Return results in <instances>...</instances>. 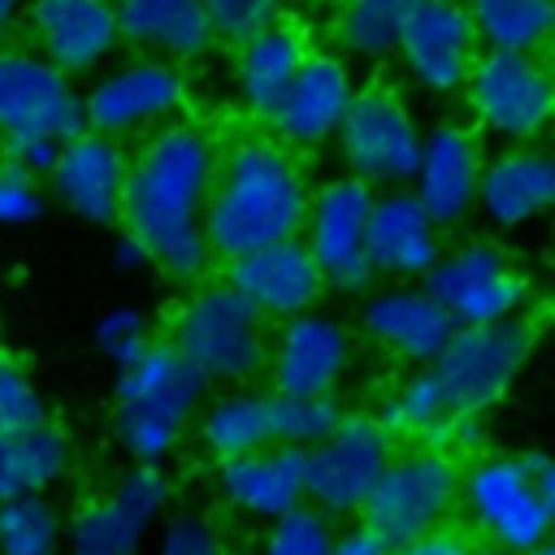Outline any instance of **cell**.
<instances>
[{
    "instance_id": "1",
    "label": "cell",
    "mask_w": 555,
    "mask_h": 555,
    "mask_svg": "<svg viewBox=\"0 0 555 555\" xmlns=\"http://www.w3.org/2000/svg\"><path fill=\"white\" fill-rule=\"evenodd\" d=\"M217 173V147L204 130L169 121L147 134L139 156H130L121 191V234L134 238L165 278H204L212 251L204 243V199Z\"/></svg>"
},
{
    "instance_id": "2",
    "label": "cell",
    "mask_w": 555,
    "mask_h": 555,
    "mask_svg": "<svg viewBox=\"0 0 555 555\" xmlns=\"http://www.w3.org/2000/svg\"><path fill=\"white\" fill-rule=\"evenodd\" d=\"M308 212V182L295 156L273 139H243L217 160L208 199H204V243L225 264L299 238Z\"/></svg>"
},
{
    "instance_id": "3",
    "label": "cell",
    "mask_w": 555,
    "mask_h": 555,
    "mask_svg": "<svg viewBox=\"0 0 555 555\" xmlns=\"http://www.w3.org/2000/svg\"><path fill=\"white\" fill-rule=\"evenodd\" d=\"M208 382L169 347L152 343L134 364L117 369V438L130 464L160 468L199 416Z\"/></svg>"
},
{
    "instance_id": "4",
    "label": "cell",
    "mask_w": 555,
    "mask_h": 555,
    "mask_svg": "<svg viewBox=\"0 0 555 555\" xmlns=\"http://www.w3.org/2000/svg\"><path fill=\"white\" fill-rule=\"evenodd\" d=\"M460 499L473 529L503 555L533 551L551 538L555 468L542 451L486 455L460 473Z\"/></svg>"
},
{
    "instance_id": "5",
    "label": "cell",
    "mask_w": 555,
    "mask_h": 555,
    "mask_svg": "<svg viewBox=\"0 0 555 555\" xmlns=\"http://www.w3.org/2000/svg\"><path fill=\"white\" fill-rule=\"evenodd\" d=\"M169 347L204 382H247V377L264 373L269 321L243 295H234L225 282L199 286L178 308Z\"/></svg>"
},
{
    "instance_id": "6",
    "label": "cell",
    "mask_w": 555,
    "mask_h": 555,
    "mask_svg": "<svg viewBox=\"0 0 555 555\" xmlns=\"http://www.w3.org/2000/svg\"><path fill=\"white\" fill-rule=\"evenodd\" d=\"M460 503V464L442 447L395 451L360 507V525L390 551L438 533Z\"/></svg>"
},
{
    "instance_id": "7",
    "label": "cell",
    "mask_w": 555,
    "mask_h": 555,
    "mask_svg": "<svg viewBox=\"0 0 555 555\" xmlns=\"http://www.w3.org/2000/svg\"><path fill=\"white\" fill-rule=\"evenodd\" d=\"M533 343H538V325L529 317H512L494 325H455V334L429 364V373L447 395L451 416L468 421L494 408L507 395V386L520 377L525 360L533 356Z\"/></svg>"
},
{
    "instance_id": "8",
    "label": "cell",
    "mask_w": 555,
    "mask_h": 555,
    "mask_svg": "<svg viewBox=\"0 0 555 555\" xmlns=\"http://www.w3.org/2000/svg\"><path fill=\"white\" fill-rule=\"evenodd\" d=\"M425 291L455 325H494L520 317L529 299V278L512 260V251L473 238L434 260V269L425 273Z\"/></svg>"
},
{
    "instance_id": "9",
    "label": "cell",
    "mask_w": 555,
    "mask_h": 555,
    "mask_svg": "<svg viewBox=\"0 0 555 555\" xmlns=\"http://www.w3.org/2000/svg\"><path fill=\"white\" fill-rule=\"evenodd\" d=\"M390 455H395V434L377 416L347 412L304 460V503H312L334 520L360 516Z\"/></svg>"
},
{
    "instance_id": "10",
    "label": "cell",
    "mask_w": 555,
    "mask_h": 555,
    "mask_svg": "<svg viewBox=\"0 0 555 555\" xmlns=\"http://www.w3.org/2000/svg\"><path fill=\"white\" fill-rule=\"evenodd\" d=\"M338 152L369 191H403L416 173L421 156V130L408 113V104L390 87H364L351 95L343 126H338Z\"/></svg>"
},
{
    "instance_id": "11",
    "label": "cell",
    "mask_w": 555,
    "mask_h": 555,
    "mask_svg": "<svg viewBox=\"0 0 555 555\" xmlns=\"http://www.w3.org/2000/svg\"><path fill=\"white\" fill-rule=\"evenodd\" d=\"M173 486L152 464H130L108 494L82 503L69 520V555H139L169 512Z\"/></svg>"
},
{
    "instance_id": "12",
    "label": "cell",
    "mask_w": 555,
    "mask_h": 555,
    "mask_svg": "<svg viewBox=\"0 0 555 555\" xmlns=\"http://www.w3.org/2000/svg\"><path fill=\"white\" fill-rule=\"evenodd\" d=\"M468 108L481 130L529 147L551 121L555 108V87L546 69L533 56H507V52H481L464 78Z\"/></svg>"
},
{
    "instance_id": "13",
    "label": "cell",
    "mask_w": 555,
    "mask_h": 555,
    "mask_svg": "<svg viewBox=\"0 0 555 555\" xmlns=\"http://www.w3.org/2000/svg\"><path fill=\"white\" fill-rule=\"evenodd\" d=\"M369 204H373V191L351 173H338L317 195H308L299 243L321 269V282L334 291H364L373 282L364 260Z\"/></svg>"
},
{
    "instance_id": "14",
    "label": "cell",
    "mask_w": 555,
    "mask_h": 555,
    "mask_svg": "<svg viewBox=\"0 0 555 555\" xmlns=\"http://www.w3.org/2000/svg\"><path fill=\"white\" fill-rule=\"evenodd\" d=\"M186 100V78L173 61H126L121 69L104 74L100 82H91L87 95H78L82 108V130L121 139L134 130H152L160 121H169Z\"/></svg>"
},
{
    "instance_id": "15",
    "label": "cell",
    "mask_w": 555,
    "mask_h": 555,
    "mask_svg": "<svg viewBox=\"0 0 555 555\" xmlns=\"http://www.w3.org/2000/svg\"><path fill=\"white\" fill-rule=\"evenodd\" d=\"M347 369H351V334L343 321L325 312H299L282 321L278 334H269L264 373L273 395L325 399L338 390Z\"/></svg>"
},
{
    "instance_id": "16",
    "label": "cell",
    "mask_w": 555,
    "mask_h": 555,
    "mask_svg": "<svg viewBox=\"0 0 555 555\" xmlns=\"http://www.w3.org/2000/svg\"><path fill=\"white\" fill-rule=\"evenodd\" d=\"M395 52L425 91H464V78L477 61V35L464 0H416L395 39Z\"/></svg>"
},
{
    "instance_id": "17",
    "label": "cell",
    "mask_w": 555,
    "mask_h": 555,
    "mask_svg": "<svg viewBox=\"0 0 555 555\" xmlns=\"http://www.w3.org/2000/svg\"><path fill=\"white\" fill-rule=\"evenodd\" d=\"M82 130V108L65 74L35 52H0V139H69Z\"/></svg>"
},
{
    "instance_id": "18",
    "label": "cell",
    "mask_w": 555,
    "mask_h": 555,
    "mask_svg": "<svg viewBox=\"0 0 555 555\" xmlns=\"http://www.w3.org/2000/svg\"><path fill=\"white\" fill-rule=\"evenodd\" d=\"M481 143L468 126L442 121L429 134H421V156L412 173V199L425 208V217L447 230L460 225L477 208V178H481Z\"/></svg>"
},
{
    "instance_id": "19",
    "label": "cell",
    "mask_w": 555,
    "mask_h": 555,
    "mask_svg": "<svg viewBox=\"0 0 555 555\" xmlns=\"http://www.w3.org/2000/svg\"><path fill=\"white\" fill-rule=\"evenodd\" d=\"M126 169H130V156H126L121 139L78 130L61 143V156H56L48 182H52L56 204L69 208L78 221L113 225L117 208H121V191H126Z\"/></svg>"
},
{
    "instance_id": "20",
    "label": "cell",
    "mask_w": 555,
    "mask_h": 555,
    "mask_svg": "<svg viewBox=\"0 0 555 555\" xmlns=\"http://www.w3.org/2000/svg\"><path fill=\"white\" fill-rule=\"evenodd\" d=\"M225 286L243 295L264 321H291L299 312H312L325 282L312 264L308 247L299 238H282L269 247H256L225 264Z\"/></svg>"
},
{
    "instance_id": "21",
    "label": "cell",
    "mask_w": 555,
    "mask_h": 555,
    "mask_svg": "<svg viewBox=\"0 0 555 555\" xmlns=\"http://www.w3.org/2000/svg\"><path fill=\"white\" fill-rule=\"evenodd\" d=\"M30 30L39 56L65 78L104 65L121 43L113 0H30Z\"/></svg>"
},
{
    "instance_id": "22",
    "label": "cell",
    "mask_w": 555,
    "mask_h": 555,
    "mask_svg": "<svg viewBox=\"0 0 555 555\" xmlns=\"http://www.w3.org/2000/svg\"><path fill=\"white\" fill-rule=\"evenodd\" d=\"M442 256L438 225L412 199V191H373L369 225H364V260L373 278H425Z\"/></svg>"
},
{
    "instance_id": "23",
    "label": "cell",
    "mask_w": 555,
    "mask_h": 555,
    "mask_svg": "<svg viewBox=\"0 0 555 555\" xmlns=\"http://www.w3.org/2000/svg\"><path fill=\"white\" fill-rule=\"evenodd\" d=\"M360 325L364 334L390 351L395 360L425 369L434 364V356L447 347V338L455 334V321L434 304V295L425 286H386L373 291L360 308Z\"/></svg>"
},
{
    "instance_id": "24",
    "label": "cell",
    "mask_w": 555,
    "mask_h": 555,
    "mask_svg": "<svg viewBox=\"0 0 555 555\" xmlns=\"http://www.w3.org/2000/svg\"><path fill=\"white\" fill-rule=\"evenodd\" d=\"M351 95H356V87H351L347 65L338 56L308 52L304 65L295 69L291 87L282 91L269 126L286 143H295V147H317V143H325V139L338 134Z\"/></svg>"
},
{
    "instance_id": "25",
    "label": "cell",
    "mask_w": 555,
    "mask_h": 555,
    "mask_svg": "<svg viewBox=\"0 0 555 555\" xmlns=\"http://www.w3.org/2000/svg\"><path fill=\"white\" fill-rule=\"evenodd\" d=\"M555 199V165L538 147H512L481 165L477 178V208L490 225L516 230L533 217H542Z\"/></svg>"
},
{
    "instance_id": "26",
    "label": "cell",
    "mask_w": 555,
    "mask_h": 555,
    "mask_svg": "<svg viewBox=\"0 0 555 555\" xmlns=\"http://www.w3.org/2000/svg\"><path fill=\"white\" fill-rule=\"evenodd\" d=\"M304 460L295 447H264L221 464V494L234 512L256 520H278L304 503Z\"/></svg>"
},
{
    "instance_id": "27",
    "label": "cell",
    "mask_w": 555,
    "mask_h": 555,
    "mask_svg": "<svg viewBox=\"0 0 555 555\" xmlns=\"http://www.w3.org/2000/svg\"><path fill=\"white\" fill-rule=\"evenodd\" d=\"M117 35L156 61H191L212 48V22L204 0H117Z\"/></svg>"
},
{
    "instance_id": "28",
    "label": "cell",
    "mask_w": 555,
    "mask_h": 555,
    "mask_svg": "<svg viewBox=\"0 0 555 555\" xmlns=\"http://www.w3.org/2000/svg\"><path fill=\"white\" fill-rule=\"evenodd\" d=\"M308 48H304V35L286 22H269L260 26L256 35L238 39V61H234V78H238V91H243V104L256 113V117H273L282 91L291 87L295 69L304 65Z\"/></svg>"
},
{
    "instance_id": "29",
    "label": "cell",
    "mask_w": 555,
    "mask_h": 555,
    "mask_svg": "<svg viewBox=\"0 0 555 555\" xmlns=\"http://www.w3.org/2000/svg\"><path fill=\"white\" fill-rule=\"evenodd\" d=\"M69 460H74L69 438L52 421L22 429V434H4L0 438V503L43 494L69 473Z\"/></svg>"
},
{
    "instance_id": "30",
    "label": "cell",
    "mask_w": 555,
    "mask_h": 555,
    "mask_svg": "<svg viewBox=\"0 0 555 555\" xmlns=\"http://www.w3.org/2000/svg\"><path fill=\"white\" fill-rule=\"evenodd\" d=\"M199 442L217 464H230L238 455L273 447L269 434V395L256 390H230L217 395L208 408H199Z\"/></svg>"
},
{
    "instance_id": "31",
    "label": "cell",
    "mask_w": 555,
    "mask_h": 555,
    "mask_svg": "<svg viewBox=\"0 0 555 555\" xmlns=\"http://www.w3.org/2000/svg\"><path fill=\"white\" fill-rule=\"evenodd\" d=\"M468 22L486 52L533 56L551 35V0H468Z\"/></svg>"
},
{
    "instance_id": "32",
    "label": "cell",
    "mask_w": 555,
    "mask_h": 555,
    "mask_svg": "<svg viewBox=\"0 0 555 555\" xmlns=\"http://www.w3.org/2000/svg\"><path fill=\"white\" fill-rule=\"evenodd\" d=\"M416 0H343L338 48L356 61H382L395 52V39Z\"/></svg>"
},
{
    "instance_id": "33",
    "label": "cell",
    "mask_w": 555,
    "mask_h": 555,
    "mask_svg": "<svg viewBox=\"0 0 555 555\" xmlns=\"http://www.w3.org/2000/svg\"><path fill=\"white\" fill-rule=\"evenodd\" d=\"M390 434H408V438H429V434H442L455 425L451 408H447V395L438 386V377L425 369H412L386 399L382 416H377Z\"/></svg>"
},
{
    "instance_id": "34",
    "label": "cell",
    "mask_w": 555,
    "mask_h": 555,
    "mask_svg": "<svg viewBox=\"0 0 555 555\" xmlns=\"http://www.w3.org/2000/svg\"><path fill=\"white\" fill-rule=\"evenodd\" d=\"M343 416L347 412H343V403L334 395H325V399H299V395H273L269 390V434H273V447L312 451Z\"/></svg>"
},
{
    "instance_id": "35",
    "label": "cell",
    "mask_w": 555,
    "mask_h": 555,
    "mask_svg": "<svg viewBox=\"0 0 555 555\" xmlns=\"http://www.w3.org/2000/svg\"><path fill=\"white\" fill-rule=\"evenodd\" d=\"M56 546L61 516L43 494L0 503V555H56Z\"/></svg>"
},
{
    "instance_id": "36",
    "label": "cell",
    "mask_w": 555,
    "mask_h": 555,
    "mask_svg": "<svg viewBox=\"0 0 555 555\" xmlns=\"http://www.w3.org/2000/svg\"><path fill=\"white\" fill-rule=\"evenodd\" d=\"M334 533H338L334 529V516L317 512L312 503H299L286 516L269 520V533H264L260 555H330Z\"/></svg>"
},
{
    "instance_id": "37",
    "label": "cell",
    "mask_w": 555,
    "mask_h": 555,
    "mask_svg": "<svg viewBox=\"0 0 555 555\" xmlns=\"http://www.w3.org/2000/svg\"><path fill=\"white\" fill-rule=\"evenodd\" d=\"M48 421L43 395L35 390L30 373L22 364H13L9 356H0V438L4 434H22Z\"/></svg>"
},
{
    "instance_id": "38",
    "label": "cell",
    "mask_w": 555,
    "mask_h": 555,
    "mask_svg": "<svg viewBox=\"0 0 555 555\" xmlns=\"http://www.w3.org/2000/svg\"><path fill=\"white\" fill-rule=\"evenodd\" d=\"M152 343H156V338H152V325H147V317L134 312V308H113V312H104L100 325H95V347H100L117 369L134 364Z\"/></svg>"
},
{
    "instance_id": "39",
    "label": "cell",
    "mask_w": 555,
    "mask_h": 555,
    "mask_svg": "<svg viewBox=\"0 0 555 555\" xmlns=\"http://www.w3.org/2000/svg\"><path fill=\"white\" fill-rule=\"evenodd\" d=\"M152 555H225V542L212 520H204L195 512H173L160 520Z\"/></svg>"
},
{
    "instance_id": "40",
    "label": "cell",
    "mask_w": 555,
    "mask_h": 555,
    "mask_svg": "<svg viewBox=\"0 0 555 555\" xmlns=\"http://www.w3.org/2000/svg\"><path fill=\"white\" fill-rule=\"evenodd\" d=\"M278 4L282 0H204L208 9V22H212V35H225V39H247L256 35L260 26L278 22Z\"/></svg>"
},
{
    "instance_id": "41",
    "label": "cell",
    "mask_w": 555,
    "mask_h": 555,
    "mask_svg": "<svg viewBox=\"0 0 555 555\" xmlns=\"http://www.w3.org/2000/svg\"><path fill=\"white\" fill-rule=\"evenodd\" d=\"M43 186L0 160V225H30L35 217H43Z\"/></svg>"
},
{
    "instance_id": "42",
    "label": "cell",
    "mask_w": 555,
    "mask_h": 555,
    "mask_svg": "<svg viewBox=\"0 0 555 555\" xmlns=\"http://www.w3.org/2000/svg\"><path fill=\"white\" fill-rule=\"evenodd\" d=\"M56 156H61V139H43V134L4 139V147H0V160H4V165H13V169H22V173H30L35 182L52 173Z\"/></svg>"
},
{
    "instance_id": "43",
    "label": "cell",
    "mask_w": 555,
    "mask_h": 555,
    "mask_svg": "<svg viewBox=\"0 0 555 555\" xmlns=\"http://www.w3.org/2000/svg\"><path fill=\"white\" fill-rule=\"evenodd\" d=\"M390 555H481L468 538H460V533H447V529H438V533H429V538H421V542H408V546H395Z\"/></svg>"
},
{
    "instance_id": "44",
    "label": "cell",
    "mask_w": 555,
    "mask_h": 555,
    "mask_svg": "<svg viewBox=\"0 0 555 555\" xmlns=\"http://www.w3.org/2000/svg\"><path fill=\"white\" fill-rule=\"evenodd\" d=\"M330 555H390V546H386L377 533H369L364 525H351V529L334 533Z\"/></svg>"
},
{
    "instance_id": "45",
    "label": "cell",
    "mask_w": 555,
    "mask_h": 555,
    "mask_svg": "<svg viewBox=\"0 0 555 555\" xmlns=\"http://www.w3.org/2000/svg\"><path fill=\"white\" fill-rule=\"evenodd\" d=\"M117 260H121L126 269H139V264H147V256H143V247H139L134 238H126V234L117 238Z\"/></svg>"
},
{
    "instance_id": "46",
    "label": "cell",
    "mask_w": 555,
    "mask_h": 555,
    "mask_svg": "<svg viewBox=\"0 0 555 555\" xmlns=\"http://www.w3.org/2000/svg\"><path fill=\"white\" fill-rule=\"evenodd\" d=\"M17 13H22V0H0V52H4V39H9Z\"/></svg>"
},
{
    "instance_id": "47",
    "label": "cell",
    "mask_w": 555,
    "mask_h": 555,
    "mask_svg": "<svg viewBox=\"0 0 555 555\" xmlns=\"http://www.w3.org/2000/svg\"><path fill=\"white\" fill-rule=\"evenodd\" d=\"M520 555H555V551H551V542H542V546H533V551H520Z\"/></svg>"
}]
</instances>
